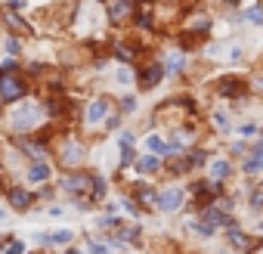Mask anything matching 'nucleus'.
<instances>
[{
    "mask_svg": "<svg viewBox=\"0 0 263 254\" xmlns=\"http://www.w3.org/2000/svg\"><path fill=\"white\" fill-rule=\"evenodd\" d=\"M211 174H214V180H226L229 177V161H214L211 165Z\"/></svg>",
    "mask_w": 263,
    "mask_h": 254,
    "instance_id": "obj_14",
    "label": "nucleus"
},
{
    "mask_svg": "<svg viewBox=\"0 0 263 254\" xmlns=\"http://www.w3.org/2000/svg\"><path fill=\"white\" fill-rule=\"evenodd\" d=\"M192 28H195V31H208V19H204V16H198V19L192 22Z\"/></svg>",
    "mask_w": 263,
    "mask_h": 254,
    "instance_id": "obj_25",
    "label": "nucleus"
},
{
    "mask_svg": "<svg viewBox=\"0 0 263 254\" xmlns=\"http://www.w3.org/2000/svg\"><path fill=\"white\" fill-rule=\"evenodd\" d=\"M121 161H124V165H130V161H134V152H130V149H124V155H121Z\"/></svg>",
    "mask_w": 263,
    "mask_h": 254,
    "instance_id": "obj_28",
    "label": "nucleus"
},
{
    "mask_svg": "<svg viewBox=\"0 0 263 254\" xmlns=\"http://www.w3.org/2000/svg\"><path fill=\"white\" fill-rule=\"evenodd\" d=\"M220 90L229 93V96H235V93H238V84H235V81H226V84H220Z\"/></svg>",
    "mask_w": 263,
    "mask_h": 254,
    "instance_id": "obj_19",
    "label": "nucleus"
},
{
    "mask_svg": "<svg viewBox=\"0 0 263 254\" xmlns=\"http://www.w3.org/2000/svg\"><path fill=\"white\" fill-rule=\"evenodd\" d=\"M44 242H71V232L62 229V232H53V235H44Z\"/></svg>",
    "mask_w": 263,
    "mask_h": 254,
    "instance_id": "obj_16",
    "label": "nucleus"
},
{
    "mask_svg": "<svg viewBox=\"0 0 263 254\" xmlns=\"http://www.w3.org/2000/svg\"><path fill=\"white\" fill-rule=\"evenodd\" d=\"M10 202H13V208H28L31 205V195L25 189H13L10 192Z\"/></svg>",
    "mask_w": 263,
    "mask_h": 254,
    "instance_id": "obj_9",
    "label": "nucleus"
},
{
    "mask_svg": "<svg viewBox=\"0 0 263 254\" xmlns=\"http://www.w3.org/2000/svg\"><path fill=\"white\" fill-rule=\"evenodd\" d=\"M251 202H254V208H263V192H254V198H251Z\"/></svg>",
    "mask_w": 263,
    "mask_h": 254,
    "instance_id": "obj_27",
    "label": "nucleus"
},
{
    "mask_svg": "<svg viewBox=\"0 0 263 254\" xmlns=\"http://www.w3.org/2000/svg\"><path fill=\"white\" fill-rule=\"evenodd\" d=\"M22 248H25L22 242H10V248H7V254H22Z\"/></svg>",
    "mask_w": 263,
    "mask_h": 254,
    "instance_id": "obj_26",
    "label": "nucleus"
},
{
    "mask_svg": "<svg viewBox=\"0 0 263 254\" xmlns=\"http://www.w3.org/2000/svg\"><path fill=\"white\" fill-rule=\"evenodd\" d=\"M248 19H251V22H263V10H260V7L248 10Z\"/></svg>",
    "mask_w": 263,
    "mask_h": 254,
    "instance_id": "obj_22",
    "label": "nucleus"
},
{
    "mask_svg": "<svg viewBox=\"0 0 263 254\" xmlns=\"http://www.w3.org/2000/svg\"><path fill=\"white\" fill-rule=\"evenodd\" d=\"M90 248H93V254H108V248H105V245H90Z\"/></svg>",
    "mask_w": 263,
    "mask_h": 254,
    "instance_id": "obj_30",
    "label": "nucleus"
},
{
    "mask_svg": "<svg viewBox=\"0 0 263 254\" xmlns=\"http://www.w3.org/2000/svg\"><path fill=\"white\" fill-rule=\"evenodd\" d=\"M0 220H4V208H0Z\"/></svg>",
    "mask_w": 263,
    "mask_h": 254,
    "instance_id": "obj_31",
    "label": "nucleus"
},
{
    "mask_svg": "<svg viewBox=\"0 0 263 254\" xmlns=\"http://www.w3.org/2000/svg\"><path fill=\"white\" fill-rule=\"evenodd\" d=\"M158 81H161V68H146V71H143V78H140V84H143L146 90H149V87H155Z\"/></svg>",
    "mask_w": 263,
    "mask_h": 254,
    "instance_id": "obj_8",
    "label": "nucleus"
},
{
    "mask_svg": "<svg viewBox=\"0 0 263 254\" xmlns=\"http://www.w3.org/2000/svg\"><path fill=\"white\" fill-rule=\"evenodd\" d=\"M137 195H140V202H143V205H149V202L155 198V192H152V189H146V186H140V189H137Z\"/></svg>",
    "mask_w": 263,
    "mask_h": 254,
    "instance_id": "obj_18",
    "label": "nucleus"
},
{
    "mask_svg": "<svg viewBox=\"0 0 263 254\" xmlns=\"http://www.w3.org/2000/svg\"><path fill=\"white\" fill-rule=\"evenodd\" d=\"M105 115H108V102H105V99H93L90 108H87V121H90V124H99Z\"/></svg>",
    "mask_w": 263,
    "mask_h": 254,
    "instance_id": "obj_5",
    "label": "nucleus"
},
{
    "mask_svg": "<svg viewBox=\"0 0 263 254\" xmlns=\"http://www.w3.org/2000/svg\"><path fill=\"white\" fill-rule=\"evenodd\" d=\"M68 254H78V251H68Z\"/></svg>",
    "mask_w": 263,
    "mask_h": 254,
    "instance_id": "obj_32",
    "label": "nucleus"
},
{
    "mask_svg": "<svg viewBox=\"0 0 263 254\" xmlns=\"http://www.w3.org/2000/svg\"><path fill=\"white\" fill-rule=\"evenodd\" d=\"M137 25H140V28H152V16H146V10H143L140 19H137Z\"/></svg>",
    "mask_w": 263,
    "mask_h": 254,
    "instance_id": "obj_21",
    "label": "nucleus"
},
{
    "mask_svg": "<svg viewBox=\"0 0 263 254\" xmlns=\"http://www.w3.org/2000/svg\"><path fill=\"white\" fill-rule=\"evenodd\" d=\"M25 152H28V155H31V158L37 161V165H44V146H28Z\"/></svg>",
    "mask_w": 263,
    "mask_h": 254,
    "instance_id": "obj_17",
    "label": "nucleus"
},
{
    "mask_svg": "<svg viewBox=\"0 0 263 254\" xmlns=\"http://www.w3.org/2000/svg\"><path fill=\"white\" fill-rule=\"evenodd\" d=\"M22 93H25V84L16 75H0V96L4 99H22Z\"/></svg>",
    "mask_w": 263,
    "mask_h": 254,
    "instance_id": "obj_1",
    "label": "nucleus"
},
{
    "mask_svg": "<svg viewBox=\"0 0 263 254\" xmlns=\"http://www.w3.org/2000/svg\"><path fill=\"white\" fill-rule=\"evenodd\" d=\"M115 53H118V59H124V62H130V59H134V50H127V47H118Z\"/></svg>",
    "mask_w": 263,
    "mask_h": 254,
    "instance_id": "obj_20",
    "label": "nucleus"
},
{
    "mask_svg": "<svg viewBox=\"0 0 263 254\" xmlns=\"http://www.w3.org/2000/svg\"><path fill=\"white\" fill-rule=\"evenodd\" d=\"M229 242H232L238 251H254V239H251V235H245V232H238V229H232V232H229Z\"/></svg>",
    "mask_w": 263,
    "mask_h": 254,
    "instance_id": "obj_6",
    "label": "nucleus"
},
{
    "mask_svg": "<svg viewBox=\"0 0 263 254\" xmlns=\"http://www.w3.org/2000/svg\"><path fill=\"white\" fill-rule=\"evenodd\" d=\"M47 177H50V168H47V165H34V168L28 171V180H31V183H44Z\"/></svg>",
    "mask_w": 263,
    "mask_h": 254,
    "instance_id": "obj_11",
    "label": "nucleus"
},
{
    "mask_svg": "<svg viewBox=\"0 0 263 254\" xmlns=\"http://www.w3.org/2000/svg\"><path fill=\"white\" fill-rule=\"evenodd\" d=\"M62 186H65L68 192H78V195H90V192H96V183H93L90 177H84V174H81V177H68Z\"/></svg>",
    "mask_w": 263,
    "mask_h": 254,
    "instance_id": "obj_3",
    "label": "nucleus"
},
{
    "mask_svg": "<svg viewBox=\"0 0 263 254\" xmlns=\"http://www.w3.org/2000/svg\"><path fill=\"white\" fill-rule=\"evenodd\" d=\"M137 168H140L143 174H152V171H158V168H161V161H158L155 155H146V158H140V161H137Z\"/></svg>",
    "mask_w": 263,
    "mask_h": 254,
    "instance_id": "obj_10",
    "label": "nucleus"
},
{
    "mask_svg": "<svg viewBox=\"0 0 263 254\" xmlns=\"http://www.w3.org/2000/svg\"><path fill=\"white\" fill-rule=\"evenodd\" d=\"M37 118H41V112H37L34 105H25V108H19V112L13 115V124L19 127V131H28V127L37 124Z\"/></svg>",
    "mask_w": 263,
    "mask_h": 254,
    "instance_id": "obj_2",
    "label": "nucleus"
},
{
    "mask_svg": "<svg viewBox=\"0 0 263 254\" xmlns=\"http://www.w3.org/2000/svg\"><path fill=\"white\" fill-rule=\"evenodd\" d=\"M81 158H84V149H81L78 143H74V146H68V152L62 155V161H65V165H78Z\"/></svg>",
    "mask_w": 263,
    "mask_h": 254,
    "instance_id": "obj_12",
    "label": "nucleus"
},
{
    "mask_svg": "<svg viewBox=\"0 0 263 254\" xmlns=\"http://www.w3.org/2000/svg\"><path fill=\"white\" fill-rule=\"evenodd\" d=\"M189 161H192V165H201V161H204V155H201V152H192V158H189Z\"/></svg>",
    "mask_w": 263,
    "mask_h": 254,
    "instance_id": "obj_29",
    "label": "nucleus"
},
{
    "mask_svg": "<svg viewBox=\"0 0 263 254\" xmlns=\"http://www.w3.org/2000/svg\"><path fill=\"white\" fill-rule=\"evenodd\" d=\"M7 19H10V25H13L16 31H25V22H19V19H16L13 13H7Z\"/></svg>",
    "mask_w": 263,
    "mask_h": 254,
    "instance_id": "obj_24",
    "label": "nucleus"
},
{
    "mask_svg": "<svg viewBox=\"0 0 263 254\" xmlns=\"http://www.w3.org/2000/svg\"><path fill=\"white\" fill-rule=\"evenodd\" d=\"M146 146L155 152V158H158V155H171V152H174V149H171V146H167L161 137H149V140H146Z\"/></svg>",
    "mask_w": 263,
    "mask_h": 254,
    "instance_id": "obj_7",
    "label": "nucleus"
},
{
    "mask_svg": "<svg viewBox=\"0 0 263 254\" xmlns=\"http://www.w3.org/2000/svg\"><path fill=\"white\" fill-rule=\"evenodd\" d=\"M180 68H183V56H177V53H171V56H167V71L174 75V71H180Z\"/></svg>",
    "mask_w": 263,
    "mask_h": 254,
    "instance_id": "obj_15",
    "label": "nucleus"
},
{
    "mask_svg": "<svg viewBox=\"0 0 263 254\" xmlns=\"http://www.w3.org/2000/svg\"><path fill=\"white\" fill-rule=\"evenodd\" d=\"M214 121H217V127H223V131H226V127H229V118H226L223 112H217V115H214Z\"/></svg>",
    "mask_w": 263,
    "mask_h": 254,
    "instance_id": "obj_23",
    "label": "nucleus"
},
{
    "mask_svg": "<svg viewBox=\"0 0 263 254\" xmlns=\"http://www.w3.org/2000/svg\"><path fill=\"white\" fill-rule=\"evenodd\" d=\"M127 13H130V7H127V4H111V7H108V16H111V22H121Z\"/></svg>",
    "mask_w": 263,
    "mask_h": 254,
    "instance_id": "obj_13",
    "label": "nucleus"
},
{
    "mask_svg": "<svg viewBox=\"0 0 263 254\" xmlns=\"http://www.w3.org/2000/svg\"><path fill=\"white\" fill-rule=\"evenodd\" d=\"M180 205H183V192L180 189H164L161 198H158V208L161 211H177Z\"/></svg>",
    "mask_w": 263,
    "mask_h": 254,
    "instance_id": "obj_4",
    "label": "nucleus"
}]
</instances>
